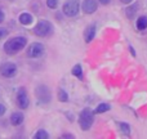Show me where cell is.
Here are the masks:
<instances>
[{"label": "cell", "mask_w": 147, "mask_h": 139, "mask_svg": "<svg viewBox=\"0 0 147 139\" xmlns=\"http://www.w3.org/2000/svg\"><path fill=\"white\" fill-rule=\"evenodd\" d=\"M26 43H27L26 38H22V36L13 38L4 44V50L7 54H10V56H12V54H16L20 50H22V49L25 48Z\"/></svg>", "instance_id": "6da1fadb"}, {"label": "cell", "mask_w": 147, "mask_h": 139, "mask_svg": "<svg viewBox=\"0 0 147 139\" xmlns=\"http://www.w3.org/2000/svg\"><path fill=\"white\" fill-rule=\"evenodd\" d=\"M93 120H94V115L93 112L90 111L89 108H85L81 111L80 117H79V122H80V128L85 132V130L90 129L92 124H93Z\"/></svg>", "instance_id": "7a4b0ae2"}, {"label": "cell", "mask_w": 147, "mask_h": 139, "mask_svg": "<svg viewBox=\"0 0 147 139\" xmlns=\"http://www.w3.org/2000/svg\"><path fill=\"white\" fill-rule=\"evenodd\" d=\"M52 30H53V26H52L51 22H48V21H40L36 25V27L34 28V32L38 36H48L52 34Z\"/></svg>", "instance_id": "3957f363"}, {"label": "cell", "mask_w": 147, "mask_h": 139, "mask_svg": "<svg viewBox=\"0 0 147 139\" xmlns=\"http://www.w3.org/2000/svg\"><path fill=\"white\" fill-rule=\"evenodd\" d=\"M79 12V0H67L63 4V13L67 17H75Z\"/></svg>", "instance_id": "277c9868"}, {"label": "cell", "mask_w": 147, "mask_h": 139, "mask_svg": "<svg viewBox=\"0 0 147 139\" xmlns=\"http://www.w3.org/2000/svg\"><path fill=\"white\" fill-rule=\"evenodd\" d=\"M27 54L30 58H39L44 54V45L40 43H32L28 48Z\"/></svg>", "instance_id": "5b68a950"}, {"label": "cell", "mask_w": 147, "mask_h": 139, "mask_svg": "<svg viewBox=\"0 0 147 139\" xmlns=\"http://www.w3.org/2000/svg\"><path fill=\"white\" fill-rule=\"evenodd\" d=\"M16 72H17V66L14 63H10V62L3 63L1 67H0V73L5 77H12V76L16 75Z\"/></svg>", "instance_id": "8992f818"}, {"label": "cell", "mask_w": 147, "mask_h": 139, "mask_svg": "<svg viewBox=\"0 0 147 139\" xmlns=\"http://www.w3.org/2000/svg\"><path fill=\"white\" fill-rule=\"evenodd\" d=\"M17 103L22 109H26L28 107V104H30L28 95H27V93H26L25 88H21L20 90H18V93H17Z\"/></svg>", "instance_id": "52a82bcc"}, {"label": "cell", "mask_w": 147, "mask_h": 139, "mask_svg": "<svg viewBox=\"0 0 147 139\" xmlns=\"http://www.w3.org/2000/svg\"><path fill=\"white\" fill-rule=\"evenodd\" d=\"M35 94H36V97L39 98V101L43 102V103H48V102L51 101V91H49L48 88L44 86V85L39 86V88L36 89Z\"/></svg>", "instance_id": "ba28073f"}, {"label": "cell", "mask_w": 147, "mask_h": 139, "mask_svg": "<svg viewBox=\"0 0 147 139\" xmlns=\"http://www.w3.org/2000/svg\"><path fill=\"white\" fill-rule=\"evenodd\" d=\"M83 10L85 13H88V14H90V13H93V12H96V9H97V3H96V0H84L83 1Z\"/></svg>", "instance_id": "9c48e42d"}, {"label": "cell", "mask_w": 147, "mask_h": 139, "mask_svg": "<svg viewBox=\"0 0 147 139\" xmlns=\"http://www.w3.org/2000/svg\"><path fill=\"white\" fill-rule=\"evenodd\" d=\"M94 35H96V26L94 25H90L89 27H86V30L84 31V40L86 43H90L93 40Z\"/></svg>", "instance_id": "30bf717a"}, {"label": "cell", "mask_w": 147, "mask_h": 139, "mask_svg": "<svg viewBox=\"0 0 147 139\" xmlns=\"http://www.w3.org/2000/svg\"><path fill=\"white\" fill-rule=\"evenodd\" d=\"M23 122V115L21 112H14V113L10 116V124L14 125V126H18Z\"/></svg>", "instance_id": "8fae6325"}, {"label": "cell", "mask_w": 147, "mask_h": 139, "mask_svg": "<svg viewBox=\"0 0 147 139\" xmlns=\"http://www.w3.org/2000/svg\"><path fill=\"white\" fill-rule=\"evenodd\" d=\"M20 22L22 23V25H30V23L32 22V15L28 14V13H22V14L20 15Z\"/></svg>", "instance_id": "7c38bea8"}, {"label": "cell", "mask_w": 147, "mask_h": 139, "mask_svg": "<svg viewBox=\"0 0 147 139\" xmlns=\"http://www.w3.org/2000/svg\"><path fill=\"white\" fill-rule=\"evenodd\" d=\"M137 27H138V30H145V28L147 27V17L146 15H142V17L138 18Z\"/></svg>", "instance_id": "4fadbf2b"}, {"label": "cell", "mask_w": 147, "mask_h": 139, "mask_svg": "<svg viewBox=\"0 0 147 139\" xmlns=\"http://www.w3.org/2000/svg\"><path fill=\"white\" fill-rule=\"evenodd\" d=\"M72 75L76 76L78 79H83V70H81L80 64H76V66L72 68Z\"/></svg>", "instance_id": "5bb4252c"}, {"label": "cell", "mask_w": 147, "mask_h": 139, "mask_svg": "<svg viewBox=\"0 0 147 139\" xmlns=\"http://www.w3.org/2000/svg\"><path fill=\"white\" fill-rule=\"evenodd\" d=\"M117 125H119V128H120V130H121L123 134L129 135V133H130L129 125H128V124H124V122H120V124H117Z\"/></svg>", "instance_id": "9a60e30c"}, {"label": "cell", "mask_w": 147, "mask_h": 139, "mask_svg": "<svg viewBox=\"0 0 147 139\" xmlns=\"http://www.w3.org/2000/svg\"><path fill=\"white\" fill-rule=\"evenodd\" d=\"M58 99L61 102H67V99H69V95L63 89H58Z\"/></svg>", "instance_id": "2e32d148"}, {"label": "cell", "mask_w": 147, "mask_h": 139, "mask_svg": "<svg viewBox=\"0 0 147 139\" xmlns=\"http://www.w3.org/2000/svg\"><path fill=\"white\" fill-rule=\"evenodd\" d=\"M107 109H110V106H109V104H106V103H103V104L97 106L96 112H97V113H103V112H106Z\"/></svg>", "instance_id": "e0dca14e"}, {"label": "cell", "mask_w": 147, "mask_h": 139, "mask_svg": "<svg viewBox=\"0 0 147 139\" xmlns=\"http://www.w3.org/2000/svg\"><path fill=\"white\" fill-rule=\"evenodd\" d=\"M34 138H36V139H47V138H49V135H48V133H47L45 130H39V132L34 135Z\"/></svg>", "instance_id": "ac0fdd59"}, {"label": "cell", "mask_w": 147, "mask_h": 139, "mask_svg": "<svg viewBox=\"0 0 147 139\" xmlns=\"http://www.w3.org/2000/svg\"><path fill=\"white\" fill-rule=\"evenodd\" d=\"M136 9H137V5H132V7L128 8V9H127V15H128V18H133V17H134Z\"/></svg>", "instance_id": "d6986e66"}, {"label": "cell", "mask_w": 147, "mask_h": 139, "mask_svg": "<svg viewBox=\"0 0 147 139\" xmlns=\"http://www.w3.org/2000/svg\"><path fill=\"white\" fill-rule=\"evenodd\" d=\"M47 4H48V7L51 8V9H54V8H57L58 0H47Z\"/></svg>", "instance_id": "ffe728a7"}, {"label": "cell", "mask_w": 147, "mask_h": 139, "mask_svg": "<svg viewBox=\"0 0 147 139\" xmlns=\"http://www.w3.org/2000/svg\"><path fill=\"white\" fill-rule=\"evenodd\" d=\"M7 35H8V31L5 30V28H0V39L5 38Z\"/></svg>", "instance_id": "44dd1931"}, {"label": "cell", "mask_w": 147, "mask_h": 139, "mask_svg": "<svg viewBox=\"0 0 147 139\" xmlns=\"http://www.w3.org/2000/svg\"><path fill=\"white\" fill-rule=\"evenodd\" d=\"M4 113H5V107L3 104H0V116H3Z\"/></svg>", "instance_id": "7402d4cb"}, {"label": "cell", "mask_w": 147, "mask_h": 139, "mask_svg": "<svg viewBox=\"0 0 147 139\" xmlns=\"http://www.w3.org/2000/svg\"><path fill=\"white\" fill-rule=\"evenodd\" d=\"M3 21H4V13H3L1 10H0V23H1Z\"/></svg>", "instance_id": "603a6c76"}, {"label": "cell", "mask_w": 147, "mask_h": 139, "mask_svg": "<svg viewBox=\"0 0 147 139\" xmlns=\"http://www.w3.org/2000/svg\"><path fill=\"white\" fill-rule=\"evenodd\" d=\"M99 1H101L103 5H106V4H109V3H110V0H99Z\"/></svg>", "instance_id": "cb8c5ba5"}, {"label": "cell", "mask_w": 147, "mask_h": 139, "mask_svg": "<svg viewBox=\"0 0 147 139\" xmlns=\"http://www.w3.org/2000/svg\"><path fill=\"white\" fill-rule=\"evenodd\" d=\"M62 138H74V137L71 134H63V135H62Z\"/></svg>", "instance_id": "d4e9b609"}, {"label": "cell", "mask_w": 147, "mask_h": 139, "mask_svg": "<svg viewBox=\"0 0 147 139\" xmlns=\"http://www.w3.org/2000/svg\"><path fill=\"white\" fill-rule=\"evenodd\" d=\"M121 1H123V3H125V4H129V3L132 1V0H121Z\"/></svg>", "instance_id": "484cf974"}]
</instances>
